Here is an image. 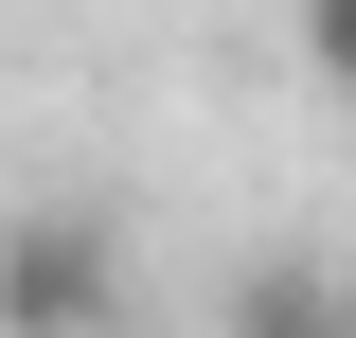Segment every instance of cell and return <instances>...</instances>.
<instances>
[{
    "label": "cell",
    "instance_id": "1",
    "mask_svg": "<svg viewBox=\"0 0 356 338\" xmlns=\"http://www.w3.org/2000/svg\"><path fill=\"white\" fill-rule=\"evenodd\" d=\"M125 321V232L89 196H18L0 214V338H107Z\"/></svg>",
    "mask_w": 356,
    "mask_h": 338
},
{
    "label": "cell",
    "instance_id": "2",
    "mask_svg": "<svg viewBox=\"0 0 356 338\" xmlns=\"http://www.w3.org/2000/svg\"><path fill=\"white\" fill-rule=\"evenodd\" d=\"M232 338H356V285L321 250H250L232 267Z\"/></svg>",
    "mask_w": 356,
    "mask_h": 338
},
{
    "label": "cell",
    "instance_id": "3",
    "mask_svg": "<svg viewBox=\"0 0 356 338\" xmlns=\"http://www.w3.org/2000/svg\"><path fill=\"white\" fill-rule=\"evenodd\" d=\"M285 18H303V72L356 107V0H285Z\"/></svg>",
    "mask_w": 356,
    "mask_h": 338
}]
</instances>
